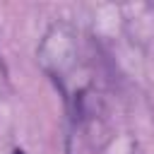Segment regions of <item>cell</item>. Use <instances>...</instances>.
<instances>
[{
	"label": "cell",
	"instance_id": "6da1fadb",
	"mask_svg": "<svg viewBox=\"0 0 154 154\" xmlns=\"http://www.w3.org/2000/svg\"><path fill=\"white\" fill-rule=\"evenodd\" d=\"M12 154H26V152H24V149H19V147H17V149H12Z\"/></svg>",
	"mask_w": 154,
	"mask_h": 154
}]
</instances>
